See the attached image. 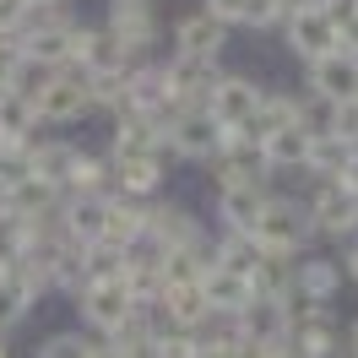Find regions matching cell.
Segmentation results:
<instances>
[{"instance_id": "cell-1", "label": "cell", "mask_w": 358, "mask_h": 358, "mask_svg": "<svg viewBox=\"0 0 358 358\" xmlns=\"http://www.w3.org/2000/svg\"><path fill=\"white\" fill-rule=\"evenodd\" d=\"M250 239H255L261 255H299L304 239H310V212H304L299 201H277V196H271Z\"/></svg>"}, {"instance_id": "cell-2", "label": "cell", "mask_w": 358, "mask_h": 358, "mask_svg": "<svg viewBox=\"0 0 358 358\" xmlns=\"http://www.w3.org/2000/svg\"><path fill=\"white\" fill-rule=\"evenodd\" d=\"M336 326L326 304H288V358H331Z\"/></svg>"}, {"instance_id": "cell-3", "label": "cell", "mask_w": 358, "mask_h": 358, "mask_svg": "<svg viewBox=\"0 0 358 358\" xmlns=\"http://www.w3.org/2000/svg\"><path fill=\"white\" fill-rule=\"evenodd\" d=\"M131 315H136V299H131V288H125V277H120V282H87V288H82V320L98 326L103 336H120L131 326Z\"/></svg>"}, {"instance_id": "cell-4", "label": "cell", "mask_w": 358, "mask_h": 358, "mask_svg": "<svg viewBox=\"0 0 358 358\" xmlns=\"http://www.w3.org/2000/svg\"><path fill=\"white\" fill-rule=\"evenodd\" d=\"M163 82H169V98L179 109H206V98L217 92V60H190V55H174L163 66Z\"/></svg>"}, {"instance_id": "cell-5", "label": "cell", "mask_w": 358, "mask_h": 358, "mask_svg": "<svg viewBox=\"0 0 358 358\" xmlns=\"http://www.w3.org/2000/svg\"><path fill=\"white\" fill-rule=\"evenodd\" d=\"M255 109H261V92H255V82H245V76H223L217 92L206 98V114L217 120V131H245L250 136Z\"/></svg>"}, {"instance_id": "cell-6", "label": "cell", "mask_w": 358, "mask_h": 358, "mask_svg": "<svg viewBox=\"0 0 358 358\" xmlns=\"http://www.w3.org/2000/svg\"><path fill=\"white\" fill-rule=\"evenodd\" d=\"M27 98H33V114H38V120H76V114L92 109L87 76H44Z\"/></svg>"}, {"instance_id": "cell-7", "label": "cell", "mask_w": 358, "mask_h": 358, "mask_svg": "<svg viewBox=\"0 0 358 358\" xmlns=\"http://www.w3.org/2000/svg\"><path fill=\"white\" fill-rule=\"evenodd\" d=\"M288 44L315 66V60H326V55H342V27L326 17V6L293 11V17H288Z\"/></svg>"}, {"instance_id": "cell-8", "label": "cell", "mask_w": 358, "mask_h": 358, "mask_svg": "<svg viewBox=\"0 0 358 358\" xmlns=\"http://www.w3.org/2000/svg\"><path fill=\"white\" fill-rule=\"evenodd\" d=\"M310 228H320V234H353L358 228V196L353 190H342L336 179H320L310 196Z\"/></svg>"}, {"instance_id": "cell-9", "label": "cell", "mask_w": 358, "mask_h": 358, "mask_svg": "<svg viewBox=\"0 0 358 358\" xmlns=\"http://www.w3.org/2000/svg\"><path fill=\"white\" fill-rule=\"evenodd\" d=\"M310 87L315 98H326V103H358V55H326V60H315L310 66Z\"/></svg>"}, {"instance_id": "cell-10", "label": "cell", "mask_w": 358, "mask_h": 358, "mask_svg": "<svg viewBox=\"0 0 358 358\" xmlns=\"http://www.w3.org/2000/svg\"><path fill=\"white\" fill-rule=\"evenodd\" d=\"M103 212H109V196H66L60 201V234L71 245H103Z\"/></svg>"}, {"instance_id": "cell-11", "label": "cell", "mask_w": 358, "mask_h": 358, "mask_svg": "<svg viewBox=\"0 0 358 358\" xmlns=\"http://www.w3.org/2000/svg\"><path fill=\"white\" fill-rule=\"evenodd\" d=\"M169 147L179 157H217L223 152V131H217V120L206 109H185L174 120V131H169Z\"/></svg>"}, {"instance_id": "cell-12", "label": "cell", "mask_w": 358, "mask_h": 358, "mask_svg": "<svg viewBox=\"0 0 358 358\" xmlns=\"http://www.w3.org/2000/svg\"><path fill=\"white\" fill-rule=\"evenodd\" d=\"M201 293H206V310L212 315H228V320H239V315L255 304V293H250V277H239V271H228V266H206L201 277Z\"/></svg>"}, {"instance_id": "cell-13", "label": "cell", "mask_w": 358, "mask_h": 358, "mask_svg": "<svg viewBox=\"0 0 358 358\" xmlns=\"http://www.w3.org/2000/svg\"><path fill=\"white\" fill-rule=\"evenodd\" d=\"M120 38V44L131 49H147L152 44V33H157V17H152V0H109V22H103Z\"/></svg>"}, {"instance_id": "cell-14", "label": "cell", "mask_w": 358, "mask_h": 358, "mask_svg": "<svg viewBox=\"0 0 358 358\" xmlns=\"http://www.w3.org/2000/svg\"><path fill=\"white\" fill-rule=\"evenodd\" d=\"M310 141H315L310 125H288V131L261 136L255 152H261V163H271V169H304V163H310Z\"/></svg>"}, {"instance_id": "cell-15", "label": "cell", "mask_w": 358, "mask_h": 358, "mask_svg": "<svg viewBox=\"0 0 358 358\" xmlns=\"http://www.w3.org/2000/svg\"><path fill=\"white\" fill-rule=\"evenodd\" d=\"M266 190L261 185H239V190H223L217 196V212H223V234H255L261 212H266Z\"/></svg>"}, {"instance_id": "cell-16", "label": "cell", "mask_w": 358, "mask_h": 358, "mask_svg": "<svg viewBox=\"0 0 358 358\" xmlns=\"http://www.w3.org/2000/svg\"><path fill=\"white\" fill-rule=\"evenodd\" d=\"M147 234H157L169 250H206L201 228H196V217H190L185 206H152V212H147Z\"/></svg>"}, {"instance_id": "cell-17", "label": "cell", "mask_w": 358, "mask_h": 358, "mask_svg": "<svg viewBox=\"0 0 358 358\" xmlns=\"http://www.w3.org/2000/svg\"><path fill=\"white\" fill-rule=\"evenodd\" d=\"M250 293L255 304H288L293 299V261L288 255H261L250 271Z\"/></svg>"}, {"instance_id": "cell-18", "label": "cell", "mask_w": 358, "mask_h": 358, "mask_svg": "<svg viewBox=\"0 0 358 358\" xmlns=\"http://www.w3.org/2000/svg\"><path fill=\"white\" fill-rule=\"evenodd\" d=\"M174 38H179V55H190V60H217L223 22H217V17H206V11H190V17H179Z\"/></svg>"}, {"instance_id": "cell-19", "label": "cell", "mask_w": 358, "mask_h": 358, "mask_svg": "<svg viewBox=\"0 0 358 358\" xmlns=\"http://www.w3.org/2000/svg\"><path fill=\"white\" fill-rule=\"evenodd\" d=\"M336 282H342V271L315 255V261H304V266L293 271V299L288 304H326V299L336 293Z\"/></svg>"}, {"instance_id": "cell-20", "label": "cell", "mask_w": 358, "mask_h": 358, "mask_svg": "<svg viewBox=\"0 0 358 358\" xmlns=\"http://www.w3.org/2000/svg\"><path fill=\"white\" fill-rule=\"evenodd\" d=\"M33 125H38L33 98L27 92H6L0 98V147H33Z\"/></svg>"}, {"instance_id": "cell-21", "label": "cell", "mask_w": 358, "mask_h": 358, "mask_svg": "<svg viewBox=\"0 0 358 358\" xmlns=\"http://www.w3.org/2000/svg\"><path fill=\"white\" fill-rule=\"evenodd\" d=\"M353 157H358V147H353V141L315 131V141H310V163H304V169H315L320 179H342L348 169H353Z\"/></svg>"}, {"instance_id": "cell-22", "label": "cell", "mask_w": 358, "mask_h": 358, "mask_svg": "<svg viewBox=\"0 0 358 358\" xmlns=\"http://www.w3.org/2000/svg\"><path fill=\"white\" fill-rule=\"evenodd\" d=\"M141 234H147V206H136V201H109V212H103V245L131 250Z\"/></svg>"}, {"instance_id": "cell-23", "label": "cell", "mask_w": 358, "mask_h": 358, "mask_svg": "<svg viewBox=\"0 0 358 358\" xmlns=\"http://www.w3.org/2000/svg\"><path fill=\"white\" fill-rule=\"evenodd\" d=\"M288 125H304V103H299L293 92H271V98H261V109H255L250 141H261V136H271V131H288Z\"/></svg>"}, {"instance_id": "cell-24", "label": "cell", "mask_w": 358, "mask_h": 358, "mask_svg": "<svg viewBox=\"0 0 358 358\" xmlns=\"http://www.w3.org/2000/svg\"><path fill=\"white\" fill-rule=\"evenodd\" d=\"M114 179H120L125 201H136V196H157V185H163V157H131V163H114Z\"/></svg>"}, {"instance_id": "cell-25", "label": "cell", "mask_w": 358, "mask_h": 358, "mask_svg": "<svg viewBox=\"0 0 358 358\" xmlns=\"http://www.w3.org/2000/svg\"><path fill=\"white\" fill-rule=\"evenodd\" d=\"M27 304H33V288H27L17 271H0V331H11L27 315Z\"/></svg>"}, {"instance_id": "cell-26", "label": "cell", "mask_w": 358, "mask_h": 358, "mask_svg": "<svg viewBox=\"0 0 358 358\" xmlns=\"http://www.w3.org/2000/svg\"><path fill=\"white\" fill-rule=\"evenodd\" d=\"M103 179H109V169H103L98 157L76 152V157H71V169H66V190H71V196H103Z\"/></svg>"}, {"instance_id": "cell-27", "label": "cell", "mask_w": 358, "mask_h": 358, "mask_svg": "<svg viewBox=\"0 0 358 358\" xmlns=\"http://www.w3.org/2000/svg\"><path fill=\"white\" fill-rule=\"evenodd\" d=\"M217 266L239 271V277H250L255 271V261H261V250H255V239L250 234H223V245H217V255H212Z\"/></svg>"}, {"instance_id": "cell-28", "label": "cell", "mask_w": 358, "mask_h": 358, "mask_svg": "<svg viewBox=\"0 0 358 358\" xmlns=\"http://www.w3.org/2000/svg\"><path fill=\"white\" fill-rule=\"evenodd\" d=\"M22 71H27L22 38L17 33H0V98L6 92H22Z\"/></svg>"}, {"instance_id": "cell-29", "label": "cell", "mask_w": 358, "mask_h": 358, "mask_svg": "<svg viewBox=\"0 0 358 358\" xmlns=\"http://www.w3.org/2000/svg\"><path fill=\"white\" fill-rule=\"evenodd\" d=\"M82 255H87V282H120V277H125V250L92 245V250H82Z\"/></svg>"}, {"instance_id": "cell-30", "label": "cell", "mask_w": 358, "mask_h": 358, "mask_svg": "<svg viewBox=\"0 0 358 358\" xmlns=\"http://www.w3.org/2000/svg\"><path fill=\"white\" fill-rule=\"evenodd\" d=\"M147 353H152V358H196V331H174V326H163V331H152Z\"/></svg>"}, {"instance_id": "cell-31", "label": "cell", "mask_w": 358, "mask_h": 358, "mask_svg": "<svg viewBox=\"0 0 358 358\" xmlns=\"http://www.w3.org/2000/svg\"><path fill=\"white\" fill-rule=\"evenodd\" d=\"M38 358H92V342L76 336V331H60V336H49L44 348H38Z\"/></svg>"}, {"instance_id": "cell-32", "label": "cell", "mask_w": 358, "mask_h": 358, "mask_svg": "<svg viewBox=\"0 0 358 358\" xmlns=\"http://www.w3.org/2000/svg\"><path fill=\"white\" fill-rule=\"evenodd\" d=\"M277 22H288V11H282V0H245V27H277Z\"/></svg>"}, {"instance_id": "cell-33", "label": "cell", "mask_w": 358, "mask_h": 358, "mask_svg": "<svg viewBox=\"0 0 358 358\" xmlns=\"http://www.w3.org/2000/svg\"><path fill=\"white\" fill-rule=\"evenodd\" d=\"M326 136H342V141L358 147V103H336L331 120H326Z\"/></svg>"}, {"instance_id": "cell-34", "label": "cell", "mask_w": 358, "mask_h": 358, "mask_svg": "<svg viewBox=\"0 0 358 358\" xmlns=\"http://www.w3.org/2000/svg\"><path fill=\"white\" fill-rule=\"evenodd\" d=\"M234 358H288V342H266V336H239Z\"/></svg>"}, {"instance_id": "cell-35", "label": "cell", "mask_w": 358, "mask_h": 358, "mask_svg": "<svg viewBox=\"0 0 358 358\" xmlns=\"http://www.w3.org/2000/svg\"><path fill=\"white\" fill-rule=\"evenodd\" d=\"M201 11H206V17H217V22H245V0H206V6H201Z\"/></svg>"}, {"instance_id": "cell-36", "label": "cell", "mask_w": 358, "mask_h": 358, "mask_svg": "<svg viewBox=\"0 0 358 358\" xmlns=\"http://www.w3.org/2000/svg\"><path fill=\"white\" fill-rule=\"evenodd\" d=\"M336 185H342V190H353V196H358V157H353V169H348V174L336 179Z\"/></svg>"}, {"instance_id": "cell-37", "label": "cell", "mask_w": 358, "mask_h": 358, "mask_svg": "<svg viewBox=\"0 0 358 358\" xmlns=\"http://www.w3.org/2000/svg\"><path fill=\"white\" fill-rule=\"evenodd\" d=\"M342 261H348V277H353V282H358V245L348 250V255H342Z\"/></svg>"}, {"instance_id": "cell-38", "label": "cell", "mask_w": 358, "mask_h": 358, "mask_svg": "<svg viewBox=\"0 0 358 358\" xmlns=\"http://www.w3.org/2000/svg\"><path fill=\"white\" fill-rule=\"evenodd\" d=\"M22 6H66V0H22Z\"/></svg>"}, {"instance_id": "cell-39", "label": "cell", "mask_w": 358, "mask_h": 358, "mask_svg": "<svg viewBox=\"0 0 358 358\" xmlns=\"http://www.w3.org/2000/svg\"><path fill=\"white\" fill-rule=\"evenodd\" d=\"M353 358H358V326H353Z\"/></svg>"}]
</instances>
